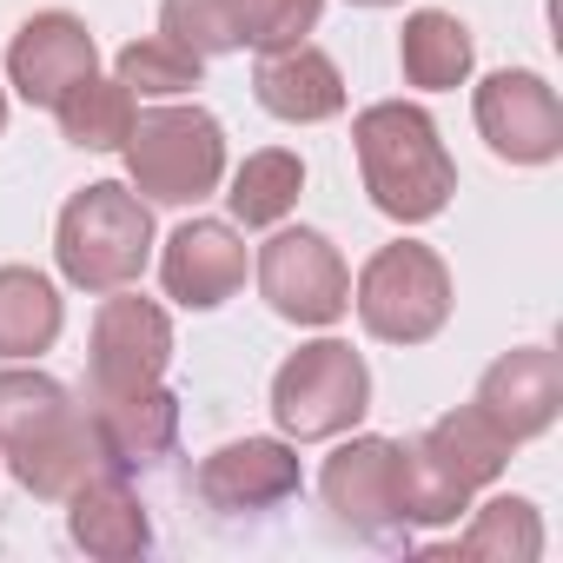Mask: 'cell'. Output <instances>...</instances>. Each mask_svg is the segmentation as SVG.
Wrapping results in <instances>:
<instances>
[{"mask_svg":"<svg viewBox=\"0 0 563 563\" xmlns=\"http://www.w3.org/2000/svg\"><path fill=\"white\" fill-rule=\"evenodd\" d=\"M352 306H358V325L372 339L431 345L451 325V265L418 239L378 245L358 272V286H352Z\"/></svg>","mask_w":563,"mask_h":563,"instance_id":"cell-4","label":"cell"},{"mask_svg":"<svg viewBox=\"0 0 563 563\" xmlns=\"http://www.w3.org/2000/svg\"><path fill=\"white\" fill-rule=\"evenodd\" d=\"M60 418H74V398L47 372H0V451H21L47 438Z\"/></svg>","mask_w":563,"mask_h":563,"instance_id":"cell-25","label":"cell"},{"mask_svg":"<svg viewBox=\"0 0 563 563\" xmlns=\"http://www.w3.org/2000/svg\"><path fill=\"white\" fill-rule=\"evenodd\" d=\"M352 153L365 173V192L385 219L398 225H424L451 206L457 192V166L438 140V120L411 100H378L352 120Z\"/></svg>","mask_w":563,"mask_h":563,"instance_id":"cell-1","label":"cell"},{"mask_svg":"<svg viewBox=\"0 0 563 563\" xmlns=\"http://www.w3.org/2000/svg\"><path fill=\"white\" fill-rule=\"evenodd\" d=\"M352 8H398V0H352Z\"/></svg>","mask_w":563,"mask_h":563,"instance_id":"cell-29","label":"cell"},{"mask_svg":"<svg viewBox=\"0 0 563 563\" xmlns=\"http://www.w3.org/2000/svg\"><path fill=\"white\" fill-rule=\"evenodd\" d=\"M391 444H398V510H405V523H418V530L457 523V517L471 510L477 484L451 464V451H444L431 431H418V438H391Z\"/></svg>","mask_w":563,"mask_h":563,"instance_id":"cell-18","label":"cell"},{"mask_svg":"<svg viewBox=\"0 0 563 563\" xmlns=\"http://www.w3.org/2000/svg\"><path fill=\"white\" fill-rule=\"evenodd\" d=\"M510 444H530L556 424L563 411V365L550 345H517L504 352L484 378H477V398H471Z\"/></svg>","mask_w":563,"mask_h":563,"instance_id":"cell-11","label":"cell"},{"mask_svg":"<svg viewBox=\"0 0 563 563\" xmlns=\"http://www.w3.org/2000/svg\"><path fill=\"white\" fill-rule=\"evenodd\" d=\"M166 365H173V319L126 286L107 292V306L93 312V345H87V398L159 385Z\"/></svg>","mask_w":563,"mask_h":563,"instance_id":"cell-7","label":"cell"},{"mask_svg":"<svg viewBox=\"0 0 563 563\" xmlns=\"http://www.w3.org/2000/svg\"><path fill=\"white\" fill-rule=\"evenodd\" d=\"M93 431H100V451L120 477L133 471H153L159 457H173L179 444V398L166 385H140V391H107L93 398Z\"/></svg>","mask_w":563,"mask_h":563,"instance_id":"cell-14","label":"cell"},{"mask_svg":"<svg viewBox=\"0 0 563 563\" xmlns=\"http://www.w3.org/2000/svg\"><path fill=\"white\" fill-rule=\"evenodd\" d=\"M67 530L87 556H107V563H126V556L153 550V517H146V504L133 497V484L120 471H100L67 497Z\"/></svg>","mask_w":563,"mask_h":563,"instance_id":"cell-16","label":"cell"},{"mask_svg":"<svg viewBox=\"0 0 563 563\" xmlns=\"http://www.w3.org/2000/svg\"><path fill=\"white\" fill-rule=\"evenodd\" d=\"M471 60H477V41L457 14L444 8H418L398 34V67L418 93H451L471 80Z\"/></svg>","mask_w":563,"mask_h":563,"instance_id":"cell-19","label":"cell"},{"mask_svg":"<svg viewBox=\"0 0 563 563\" xmlns=\"http://www.w3.org/2000/svg\"><path fill=\"white\" fill-rule=\"evenodd\" d=\"M100 74V47L87 34L80 14L67 8H47L34 21H21L14 47H8V87L27 100V107H60L80 80Z\"/></svg>","mask_w":563,"mask_h":563,"instance_id":"cell-10","label":"cell"},{"mask_svg":"<svg viewBox=\"0 0 563 563\" xmlns=\"http://www.w3.org/2000/svg\"><path fill=\"white\" fill-rule=\"evenodd\" d=\"M54 258H60V278L93 299L133 286L153 258V206L120 186V179H93L80 186L67 206H60V225H54Z\"/></svg>","mask_w":563,"mask_h":563,"instance_id":"cell-2","label":"cell"},{"mask_svg":"<svg viewBox=\"0 0 563 563\" xmlns=\"http://www.w3.org/2000/svg\"><path fill=\"white\" fill-rule=\"evenodd\" d=\"M306 490L292 438H232L199 464V497L212 510H272Z\"/></svg>","mask_w":563,"mask_h":563,"instance_id":"cell-12","label":"cell"},{"mask_svg":"<svg viewBox=\"0 0 563 563\" xmlns=\"http://www.w3.org/2000/svg\"><path fill=\"white\" fill-rule=\"evenodd\" d=\"M325 14V0H239V41L252 54H286L299 47Z\"/></svg>","mask_w":563,"mask_h":563,"instance_id":"cell-28","label":"cell"},{"mask_svg":"<svg viewBox=\"0 0 563 563\" xmlns=\"http://www.w3.org/2000/svg\"><path fill=\"white\" fill-rule=\"evenodd\" d=\"M252 93L272 120H292V126H319L332 113H345V74L332 54L319 47H286V54H258V74H252Z\"/></svg>","mask_w":563,"mask_h":563,"instance_id":"cell-15","label":"cell"},{"mask_svg":"<svg viewBox=\"0 0 563 563\" xmlns=\"http://www.w3.org/2000/svg\"><path fill=\"white\" fill-rule=\"evenodd\" d=\"M325 510L365 537V543H405V510H398V444L391 438H352L325 457L319 471Z\"/></svg>","mask_w":563,"mask_h":563,"instance_id":"cell-9","label":"cell"},{"mask_svg":"<svg viewBox=\"0 0 563 563\" xmlns=\"http://www.w3.org/2000/svg\"><path fill=\"white\" fill-rule=\"evenodd\" d=\"M365 411H372V372H365V358L345 339L299 345L286 365H278V378H272V418H278V431L299 438V444L339 438Z\"/></svg>","mask_w":563,"mask_h":563,"instance_id":"cell-5","label":"cell"},{"mask_svg":"<svg viewBox=\"0 0 563 563\" xmlns=\"http://www.w3.org/2000/svg\"><path fill=\"white\" fill-rule=\"evenodd\" d=\"M126 186L146 206H199L225 179V126L206 107H146L126 133Z\"/></svg>","mask_w":563,"mask_h":563,"instance_id":"cell-3","label":"cell"},{"mask_svg":"<svg viewBox=\"0 0 563 563\" xmlns=\"http://www.w3.org/2000/svg\"><path fill=\"white\" fill-rule=\"evenodd\" d=\"M159 34L192 47L199 60L239 54V0H159Z\"/></svg>","mask_w":563,"mask_h":563,"instance_id":"cell-27","label":"cell"},{"mask_svg":"<svg viewBox=\"0 0 563 563\" xmlns=\"http://www.w3.org/2000/svg\"><path fill=\"white\" fill-rule=\"evenodd\" d=\"M8 471H14V484L27 490V497H47V504H67L87 477H100V471H113L107 464V451H100V431H93V418H60L47 438H34V444H21V451H8Z\"/></svg>","mask_w":563,"mask_h":563,"instance_id":"cell-17","label":"cell"},{"mask_svg":"<svg viewBox=\"0 0 563 563\" xmlns=\"http://www.w3.org/2000/svg\"><path fill=\"white\" fill-rule=\"evenodd\" d=\"M431 438L451 451V464H457L477 490H484V484H497V477H504V464H510V451H517V444H510L484 411H477V405H464V411L438 418V424H431Z\"/></svg>","mask_w":563,"mask_h":563,"instance_id":"cell-26","label":"cell"},{"mask_svg":"<svg viewBox=\"0 0 563 563\" xmlns=\"http://www.w3.org/2000/svg\"><path fill=\"white\" fill-rule=\"evenodd\" d=\"M60 133L80 146V153H120L126 146V133H133V113H140V100L120 87V80H80L60 107Z\"/></svg>","mask_w":563,"mask_h":563,"instance_id":"cell-22","label":"cell"},{"mask_svg":"<svg viewBox=\"0 0 563 563\" xmlns=\"http://www.w3.org/2000/svg\"><path fill=\"white\" fill-rule=\"evenodd\" d=\"M113 80H120L133 100H179V93H192V87L206 80V60H199L192 47L153 34V41H126V47L113 54Z\"/></svg>","mask_w":563,"mask_h":563,"instance_id":"cell-23","label":"cell"},{"mask_svg":"<svg viewBox=\"0 0 563 563\" xmlns=\"http://www.w3.org/2000/svg\"><path fill=\"white\" fill-rule=\"evenodd\" d=\"M0 133H8V93H0Z\"/></svg>","mask_w":563,"mask_h":563,"instance_id":"cell-30","label":"cell"},{"mask_svg":"<svg viewBox=\"0 0 563 563\" xmlns=\"http://www.w3.org/2000/svg\"><path fill=\"white\" fill-rule=\"evenodd\" d=\"M258 292L292 325H339L352 312V272L325 232L286 225L258 245Z\"/></svg>","mask_w":563,"mask_h":563,"instance_id":"cell-6","label":"cell"},{"mask_svg":"<svg viewBox=\"0 0 563 563\" xmlns=\"http://www.w3.org/2000/svg\"><path fill=\"white\" fill-rule=\"evenodd\" d=\"M299 192H306V159L286 153V146H265V153H245V166L232 173L225 206H232L239 225H278L299 206Z\"/></svg>","mask_w":563,"mask_h":563,"instance_id":"cell-21","label":"cell"},{"mask_svg":"<svg viewBox=\"0 0 563 563\" xmlns=\"http://www.w3.org/2000/svg\"><path fill=\"white\" fill-rule=\"evenodd\" d=\"M67 312L54 278L34 265H0V358H41L54 352Z\"/></svg>","mask_w":563,"mask_h":563,"instance_id":"cell-20","label":"cell"},{"mask_svg":"<svg viewBox=\"0 0 563 563\" xmlns=\"http://www.w3.org/2000/svg\"><path fill=\"white\" fill-rule=\"evenodd\" d=\"M471 113H477L484 146L510 166H550L563 153V107H556V87L543 74H523V67L490 74L477 87Z\"/></svg>","mask_w":563,"mask_h":563,"instance_id":"cell-8","label":"cell"},{"mask_svg":"<svg viewBox=\"0 0 563 563\" xmlns=\"http://www.w3.org/2000/svg\"><path fill=\"white\" fill-rule=\"evenodd\" d=\"M159 286L186 312H212L245 286V239L225 219H186L159 252Z\"/></svg>","mask_w":563,"mask_h":563,"instance_id":"cell-13","label":"cell"},{"mask_svg":"<svg viewBox=\"0 0 563 563\" xmlns=\"http://www.w3.org/2000/svg\"><path fill=\"white\" fill-rule=\"evenodd\" d=\"M457 556H477V563H537L543 556V517L530 497H490L471 530L457 537Z\"/></svg>","mask_w":563,"mask_h":563,"instance_id":"cell-24","label":"cell"}]
</instances>
